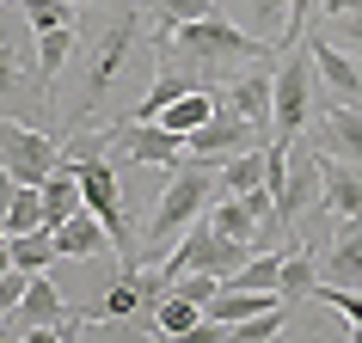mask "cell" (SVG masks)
<instances>
[{
  "mask_svg": "<svg viewBox=\"0 0 362 343\" xmlns=\"http://www.w3.org/2000/svg\"><path fill=\"white\" fill-rule=\"evenodd\" d=\"M148 6H123L105 31H98V43L86 49V80H80L74 104H68V129H86V123H98L105 116V104L117 98V80L135 68V49H141V37H148Z\"/></svg>",
  "mask_w": 362,
  "mask_h": 343,
  "instance_id": "1",
  "label": "cell"
},
{
  "mask_svg": "<svg viewBox=\"0 0 362 343\" xmlns=\"http://www.w3.org/2000/svg\"><path fill=\"white\" fill-rule=\"evenodd\" d=\"M215 191H221V166H209V160H178V166L166 172V191H160V209H153L148 221V251H129L123 258V270L129 264H148V258H160L166 246H178V233L191 227L197 215H209Z\"/></svg>",
  "mask_w": 362,
  "mask_h": 343,
  "instance_id": "2",
  "label": "cell"
},
{
  "mask_svg": "<svg viewBox=\"0 0 362 343\" xmlns=\"http://www.w3.org/2000/svg\"><path fill=\"white\" fill-rule=\"evenodd\" d=\"M160 49H172V56H185L197 68V74L209 80V74H221V68H240V61H258V56H270V43L258 37V31H246V25H233L228 13H209V19H191V25H178Z\"/></svg>",
  "mask_w": 362,
  "mask_h": 343,
  "instance_id": "3",
  "label": "cell"
},
{
  "mask_svg": "<svg viewBox=\"0 0 362 343\" xmlns=\"http://www.w3.org/2000/svg\"><path fill=\"white\" fill-rule=\"evenodd\" d=\"M31 331H56V337H80V331H93V319H74V313H68L62 288L49 282V270H37V276L25 282L19 306L0 319V337H31Z\"/></svg>",
  "mask_w": 362,
  "mask_h": 343,
  "instance_id": "4",
  "label": "cell"
},
{
  "mask_svg": "<svg viewBox=\"0 0 362 343\" xmlns=\"http://www.w3.org/2000/svg\"><path fill=\"white\" fill-rule=\"evenodd\" d=\"M313 86H320V74H313V56H295V49H283V68H276V92H270V141H301V129L313 123Z\"/></svg>",
  "mask_w": 362,
  "mask_h": 343,
  "instance_id": "5",
  "label": "cell"
},
{
  "mask_svg": "<svg viewBox=\"0 0 362 343\" xmlns=\"http://www.w3.org/2000/svg\"><path fill=\"white\" fill-rule=\"evenodd\" d=\"M43 104H49V92H43V80H37V37L25 49V37L0 13V111L6 116L37 111V123H43Z\"/></svg>",
  "mask_w": 362,
  "mask_h": 343,
  "instance_id": "6",
  "label": "cell"
},
{
  "mask_svg": "<svg viewBox=\"0 0 362 343\" xmlns=\"http://www.w3.org/2000/svg\"><path fill=\"white\" fill-rule=\"evenodd\" d=\"M246 258H252V246H240V239H228V233H215L209 221L197 215L191 227L178 233V251H172L160 270H166V288H172V276H185V270H209V276H221V282H228Z\"/></svg>",
  "mask_w": 362,
  "mask_h": 343,
  "instance_id": "7",
  "label": "cell"
},
{
  "mask_svg": "<svg viewBox=\"0 0 362 343\" xmlns=\"http://www.w3.org/2000/svg\"><path fill=\"white\" fill-rule=\"evenodd\" d=\"M0 166L13 172L19 184H43V178L62 166V141L43 129V123H25V116L0 111Z\"/></svg>",
  "mask_w": 362,
  "mask_h": 343,
  "instance_id": "8",
  "label": "cell"
},
{
  "mask_svg": "<svg viewBox=\"0 0 362 343\" xmlns=\"http://www.w3.org/2000/svg\"><path fill=\"white\" fill-rule=\"evenodd\" d=\"M62 160H68V153H62ZM68 166L80 172V196H86V209L105 221L117 258H129L135 239H129V221H123V184H117V166L105 160V153H86V160H68Z\"/></svg>",
  "mask_w": 362,
  "mask_h": 343,
  "instance_id": "9",
  "label": "cell"
},
{
  "mask_svg": "<svg viewBox=\"0 0 362 343\" xmlns=\"http://www.w3.org/2000/svg\"><path fill=\"white\" fill-rule=\"evenodd\" d=\"M264 141H270L264 129H252L240 111H228V104L215 98V116H209V123H197V129L185 135V153L221 166V160H233V153H246V148H264Z\"/></svg>",
  "mask_w": 362,
  "mask_h": 343,
  "instance_id": "10",
  "label": "cell"
},
{
  "mask_svg": "<svg viewBox=\"0 0 362 343\" xmlns=\"http://www.w3.org/2000/svg\"><path fill=\"white\" fill-rule=\"evenodd\" d=\"M105 141H111L123 160H135V166H178L185 160V135H172L166 123H135V116H123V123H111L105 129Z\"/></svg>",
  "mask_w": 362,
  "mask_h": 343,
  "instance_id": "11",
  "label": "cell"
},
{
  "mask_svg": "<svg viewBox=\"0 0 362 343\" xmlns=\"http://www.w3.org/2000/svg\"><path fill=\"white\" fill-rule=\"evenodd\" d=\"M313 203H320V148H295L288 141V178L276 191V221L295 233L301 209H313Z\"/></svg>",
  "mask_w": 362,
  "mask_h": 343,
  "instance_id": "12",
  "label": "cell"
},
{
  "mask_svg": "<svg viewBox=\"0 0 362 343\" xmlns=\"http://www.w3.org/2000/svg\"><path fill=\"white\" fill-rule=\"evenodd\" d=\"M313 148L332 153V160H350L362 166V104H332V111H313Z\"/></svg>",
  "mask_w": 362,
  "mask_h": 343,
  "instance_id": "13",
  "label": "cell"
},
{
  "mask_svg": "<svg viewBox=\"0 0 362 343\" xmlns=\"http://www.w3.org/2000/svg\"><path fill=\"white\" fill-rule=\"evenodd\" d=\"M270 92H276V68H246V74H228V86L215 98H221L228 111H240L252 129L270 135Z\"/></svg>",
  "mask_w": 362,
  "mask_h": 343,
  "instance_id": "14",
  "label": "cell"
},
{
  "mask_svg": "<svg viewBox=\"0 0 362 343\" xmlns=\"http://www.w3.org/2000/svg\"><path fill=\"white\" fill-rule=\"evenodd\" d=\"M320 209L338 221H362V166L320 153Z\"/></svg>",
  "mask_w": 362,
  "mask_h": 343,
  "instance_id": "15",
  "label": "cell"
},
{
  "mask_svg": "<svg viewBox=\"0 0 362 343\" xmlns=\"http://www.w3.org/2000/svg\"><path fill=\"white\" fill-rule=\"evenodd\" d=\"M191 86H203V74H197L191 61H185V68H178V56H172V49H160V68H153V86H148V98H141V104H135V123H153V116L166 111L172 98L178 92H191Z\"/></svg>",
  "mask_w": 362,
  "mask_h": 343,
  "instance_id": "16",
  "label": "cell"
},
{
  "mask_svg": "<svg viewBox=\"0 0 362 343\" xmlns=\"http://www.w3.org/2000/svg\"><path fill=\"white\" fill-rule=\"evenodd\" d=\"M307 56H313V74H320L325 92H338L344 104H356V98H362V68L350 61V49H338V43H325V37H313V43H307Z\"/></svg>",
  "mask_w": 362,
  "mask_h": 343,
  "instance_id": "17",
  "label": "cell"
},
{
  "mask_svg": "<svg viewBox=\"0 0 362 343\" xmlns=\"http://www.w3.org/2000/svg\"><path fill=\"white\" fill-rule=\"evenodd\" d=\"M320 282L362 288V221H338V239L320 258Z\"/></svg>",
  "mask_w": 362,
  "mask_h": 343,
  "instance_id": "18",
  "label": "cell"
},
{
  "mask_svg": "<svg viewBox=\"0 0 362 343\" xmlns=\"http://www.w3.org/2000/svg\"><path fill=\"white\" fill-rule=\"evenodd\" d=\"M56 251L86 264V258H105V251H117V246H111V233H105V221H98L93 209H74V215L56 227Z\"/></svg>",
  "mask_w": 362,
  "mask_h": 343,
  "instance_id": "19",
  "label": "cell"
},
{
  "mask_svg": "<svg viewBox=\"0 0 362 343\" xmlns=\"http://www.w3.org/2000/svg\"><path fill=\"white\" fill-rule=\"evenodd\" d=\"M276 288H283V301H313V288H320V251H307L301 239H295V246L283 251Z\"/></svg>",
  "mask_w": 362,
  "mask_h": 343,
  "instance_id": "20",
  "label": "cell"
},
{
  "mask_svg": "<svg viewBox=\"0 0 362 343\" xmlns=\"http://www.w3.org/2000/svg\"><path fill=\"white\" fill-rule=\"evenodd\" d=\"M209 13H221V0H148V25H153V43H166L178 25L191 19H209Z\"/></svg>",
  "mask_w": 362,
  "mask_h": 343,
  "instance_id": "21",
  "label": "cell"
},
{
  "mask_svg": "<svg viewBox=\"0 0 362 343\" xmlns=\"http://www.w3.org/2000/svg\"><path fill=\"white\" fill-rule=\"evenodd\" d=\"M68 56H74V25L37 31V80H43L49 98H56V80H62V68H68Z\"/></svg>",
  "mask_w": 362,
  "mask_h": 343,
  "instance_id": "22",
  "label": "cell"
},
{
  "mask_svg": "<svg viewBox=\"0 0 362 343\" xmlns=\"http://www.w3.org/2000/svg\"><path fill=\"white\" fill-rule=\"evenodd\" d=\"M209 116H215V92H209V86H191V92H178V98H172V104L153 116V123H166L172 135H191L197 123H209Z\"/></svg>",
  "mask_w": 362,
  "mask_h": 343,
  "instance_id": "23",
  "label": "cell"
},
{
  "mask_svg": "<svg viewBox=\"0 0 362 343\" xmlns=\"http://www.w3.org/2000/svg\"><path fill=\"white\" fill-rule=\"evenodd\" d=\"M6 251H13V264H19V270H31V276H37V270H49V264L62 258V251H56V233H49V227L6 233Z\"/></svg>",
  "mask_w": 362,
  "mask_h": 343,
  "instance_id": "24",
  "label": "cell"
},
{
  "mask_svg": "<svg viewBox=\"0 0 362 343\" xmlns=\"http://www.w3.org/2000/svg\"><path fill=\"white\" fill-rule=\"evenodd\" d=\"M153 325H160L166 337H191L197 325H203V306H197V301H185L178 288H166V294L153 301Z\"/></svg>",
  "mask_w": 362,
  "mask_h": 343,
  "instance_id": "25",
  "label": "cell"
},
{
  "mask_svg": "<svg viewBox=\"0 0 362 343\" xmlns=\"http://www.w3.org/2000/svg\"><path fill=\"white\" fill-rule=\"evenodd\" d=\"M209 227H215V233H228V239H240V246H252L258 215H252L246 196H221V203H209Z\"/></svg>",
  "mask_w": 362,
  "mask_h": 343,
  "instance_id": "26",
  "label": "cell"
},
{
  "mask_svg": "<svg viewBox=\"0 0 362 343\" xmlns=\"http://www.w3.org/2000/svg\"><path fill=\"white\" fill-rule=\"evenodd\" d=\"M258 184H264V148H246L221 160V191L215 196H240V191H258Z\"/></svg>",
  "mask_w": 362,
  "mask_h": 343,
  "instance_id": "27",
  "label": "cell"
},
{
  "mask_svg": "<svg viewBox=\"0 0 362 343\" xmlns=\"http://www.w3.org/2000/svg\"><path fill=\"white\" fill-rule=\"evenodd\" d=\"M283 306L288 301H276V306H264V313H252V319H240V325H228V337L233 343H276V337H283Z\"/></svg>",
  "mask_w": 362,
  "mask_h": 343,
  "instance_id": "28",
  "label": "cell"
},
{
  "mask_svg": "<svg viewBox=\"0 0 362 343\" xmlns=\"http://www.w3.org/2000/svg\"><path fill=\"white\" fill-rule=\"evenodd\" d=\"M0 227H6V233H31V227H43V184H19L13 209L0 215Z\"/></svg>",
  "mask_w": 362,
  "mask_h": 343,
  "instance_id": "29",
  "label": "cell"
},
{
  "mask_svg": "<svg viewBox=\"0 0 362 343\" xmlns=\"http://www.w3.org/2000/svg\"><path fill=\"white\" fill-rule=\"evenodd\" d=\"M25 6V25H31V31H56V25H74V0H19Z\"/></svg>",
  "mask_w": 362,
  "mask_h": 343,
  "instance_id": "30",
  "label": "cell"
},
{
  "mask_svg": "<svg viewBox=\"0 0 362 343\" xmlns=\"http://www.w3.org/2000/svg\"><path fill=\"white\" fill-rule=\"evenodd\" d=\"M325 43L362 56V0H350V13H338V19H325Z\"/></svg>",
  "mask_w": 362,
  "mask_h": 343,
  "instance_id": "31",
  "label": "cell"
},
{
  "mask_svg": "<svg viewBox=\"0 0 362 343\" xmlns=\"http://www.w3.org/2000/svg\"><path fill=\"white\" fill-rule=\"evenodd\" d=\"M252 31L264 43H283L288 31V0H252Z\"/></svg>",
  "mask_w": 362,
  "mask_h": 343,
  "instance_id": "32",
  "label": "cell"
},
{
  "mask_svg": "<svg viewBox=\"0 0 362 343\" xmlns=\"http://www.w3.org/2000/svg\"><path fill=\"white\" fill-rule=\"evenodd\" d=\"M313 301H325L332 313H344V319L356 325V337H362V288H338V282H320V288H313Z\"/></svg>",
  "mask_w": 362,
  "mask_h": 343,
  "instance_id": "33",
  "label": "cell"
},
{
  "mask_svg": "<svg viewBox=\"0 0 362 343\" xmlns=\"http://www.w3.org/2000/svg\"><path fill=\"white\" fill-rule=\"evenodd\" d=\"M25 282H31V270H19V264H6V270H0V319H6V313L19 306Z\"/></svg>",
  "mask_w": 362,
  "mask_h": 343,
  "instance_id": "34",
  "label": "cell"
},
{
  "mask_svg": "<svg viewBox=\"0 0 362 343\" xmlns=\"http://www.w3.org/2000/svg\"><path fill=\"white\" fill-rule=\"evenodd\" d=\"M13 196H19V178H13V172H6V166H0V215H6V209H13Z\"/></svg>",
  "mask_w": 362,
  "mask_h": 343,
  "instance_id": "35",
  "label": "cell"
},
{
  "mask_svg": "<svg viewBox=\"0 0 362 343\" xmlns=\"http://www.w3.org/2000/svg\"><path fill=\"white\" fill-rule=\"evenodd\" d=\"M320 13H325V19H338V13H350V0H320Z\"/></svg>",
  "mask_w": 362,
  "mask_h": 343,
  "instance_id": "36",
  "label": "cell"
},
{
  "mask_svg": "<svg viewBox=\"0 0 362 343\" xmlns=\"http://www.w3.org/2000/svg\"><path fill=\"white\" fill-rule=\"evenodd\" d=\"M6 264H13V251H6V239H0V270H6Z\"/></svg>",
  "mask_w": 362,
  "mask_h": 343,
  "instance_id": "37",
  "label": "cell"
},
{
  "mask_svg": "<svg viewBox=\"0 0 362 343\" xmlns=\"http://www.w3.org/2000/svg\"><path fill=\"white\" fill-rule=\"evenodd\" d=\"M74 6H105V0H74Z\"/></svg>",
  "mask_w": 362,
  "mask_h": 343,
  "instance_id": "38",
  "label": "cell"
}]
</instances>
